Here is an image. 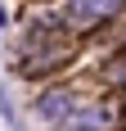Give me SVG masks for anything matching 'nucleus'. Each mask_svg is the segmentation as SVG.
Wrapping results in <instances>:
<instances>
[{"instance_id":"nucleus-1","label":"nucleus","mask_w":126,"mask_h":131,"mask_svg":"<svg viewBox=\"0 0 126 131\" xmlns=\"http://www.w3.org/2000/svg\"><path fill=\"white\" fill-rule=\"evenodd\" d=\"M117 0H77V14H86V9H113Z\"/></svg>"}]
</instances>
